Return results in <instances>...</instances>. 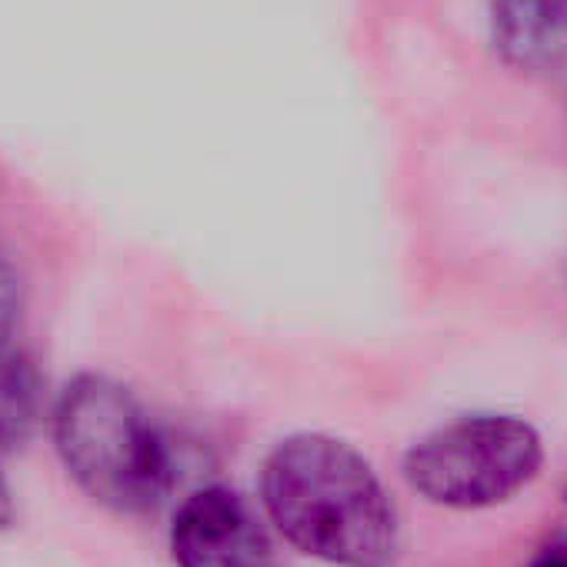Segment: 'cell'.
Wrapping results in <instances>:
<instances>
[{
  "label": "cell",
  "mask_w": 567,
  "mask_h": 567,
  "mask_svg": "<svg viewBox=\"0 0 567 567\" xmlns=\"http://www.w3.org/2000/svg\"><path fill=\"white\" fill-rule=\"evenodd\" d=\"M260 504L298 550L334 567H388L401 547L394 501L374 467L331 434H291L264 461Z\"/></svg>",
  "instance_id": "1"
},
{
  "label": "cell",
  "mask_w": 567,
  "mask_h": 567,
  "mask_svg": "<svg viewBox=\"0 0 567 567\" xmlns=\"http://www.w3.org/2000/svg\"><path fill=\"white\" fill-rule=\"evenodd\" d=\"M54 447L74 484L121 514L154 511L171 484L167 441L141 401L107 374H78L54 408Z\"/></svg>",
  "instance_id": "2"
},
{
  "label": "cell",
  "mask_w": 567,
  "mask_h": 567,
  "mask_svg": "<svg viewBox=\"0 0 567 567\" xmlns=\"http://www.w3.org/2000/svg\"><path fill=\"white\" fill-rule=\"evenodd\" d=\"M540 464L544 441L527 421L474 414L421 437L404 457V477L437 507L481 511L524 491Z\"/></svg>",
  "instance_id": "3"
},
{
  "label": "cell",
  "mask_w": 567,
  "mask_h": 567,
  "mask_svg": "<svg viewBox=\"0 0 567 567\" xmlns=\"http://www.w3.org/2000/svg\"><path fill=\"white\" fill-rule=\"evenodd\" d=\"M171 554L177 567H274V544L264 520L227 484L200 487L177 507Z\"/></svg>",
  "instance_id": "4"
},
{
  "label": "cell",
  "mask_w": 567,
  "mask_h": 567,
  "mask_svg": "<svg viewBox=\"0 0 567 567\" xmlns=\"http://www.w3.org/2000/svg\"><path fill=\"white\" fill-rule=\"evenodd\" d=\"M487 38L497 61L517 74L567 68V0H491Z\"/></svg>",
  "instance_id": "5"
},
{
  "label": "cell",
  "mask_w": 567,
  "mask_h": 567,
  "mask_svg": "<svg viewBox=\"0 0 567 567\" xmlns=\"http://www.w3.org/2000/svg\"><path fill=\"white\" fill-rule=\"evenodd\" d=\"M38 421V378L21 358H0V444L24 441Z\"/></svg>",
  "instance_id": "6"
},
{
  "label": "cell",
  "mask_w": 567,
  "mask_h": 567,
  "mask_svg": "<svg viewBox=\"0 0 567 567\" xmlns=\"http://www.w3.org/2000/svg\"><path fill=\"white\" fill-rule=\"evenodd\" d=\"M18 318H21V277L11 260V250L0 244V358L11 348Z\"/></svg>",
  "instance_id": "7"
},
{
  "label": "cell",
  "mask_w": 567,
  "mask_h": 567,
  "mask_svg": "<svg viewBox=\"0 0 567 567\" xmlns=\"http://www.w3.org/2000/svg\"><path fill=\"white\" fill-rule=\"evenodd\" d=\"M530 567H567V534L554 537V540L534 557Z\"/></svg>",
  "instance_id": "8"
},
{
  "label": "cell",
  "mask_w": 567,
  "mask_h": 567,
  "mask_svg": "<svg viewBox=\"0 0 567 567\" xmlns=\"http://www.w3.org/2000/svg\"><path fill=\"white\" fill-rule=\"evenodd\" d=\"M14 524V497H11V487L4 481V474H0V530Z\"/></svg>",
  "instance_id": "9"
}]
</instances>
